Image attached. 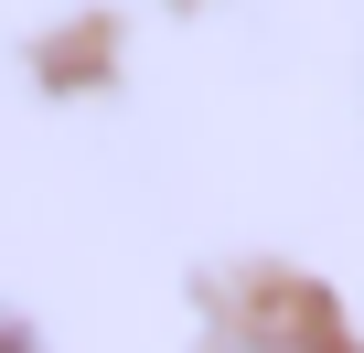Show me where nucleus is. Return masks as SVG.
I'll use <instances>...</instances> for the list:
<instances>
[{
	"label": "nucleus",
	"instance_id": "obj_2",
	"mask_svg": "<svg viewBox=\"0 0 364 353\" xmlns=\"http://www.w3.org/2000/svg\"><path fill=\"white\" fill-rule=\"evenodd\" d=\"M0 353H33V332H11V321H0Z\"/></svg>",
	"mask_w": 364,
	"mask_h": 353
},
{
	"label": "nucleus",
	"instance_id": "obj_1",
	"mask_svg": "<svg viewBox=\"0 0 364 353\" xmlns=\"http://www.w3.org/2000/svg\"><path fill=\"white\" fill-rule=\"evenodd\" d=\"M204 353H332V342H321V321H311V310L257 300V310H225V321L204 332Z\"/></svg>",
	"mask_w": 364,
	"mask_h": 353
}]
</instances>
